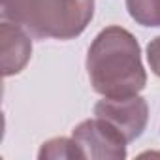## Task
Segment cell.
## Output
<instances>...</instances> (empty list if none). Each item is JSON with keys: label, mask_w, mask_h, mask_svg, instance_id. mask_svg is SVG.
<instances>
[{"label": "cell", "mask_w": 160, "mask_h": 160, "mask_svg": "<svg viewBox=\"0 0 160 160\" xmlns=\"http://www.w3.org/2000/svg\"><path fill=\"white\" fill-rule=\"evenodd\" d=\"M128 15L141 27H160V0H124Z\"/></svg>", "instance_id": "cell-6"}, {"label": "cell", "mask_w": 160, "mask_h": 160, "mask_svg": "<svg viewBox=\"0 0 160 160\" xmlns=\"http://www.w3.org/2000/svg\"><path fill=\"white\" fill-rule=\"evenodd\" d=\"M94 117L113 124L128 143L136 141L147 128L149 106L141 96L128 98H102L94 106Z\"/></svg>", "instance_id": "cell-4"}, {"label": "cell", "mask_w": 160, "mask_h": 160, "mask_svg": "<svg viewBox=\"0 0 160 160\" xmlns=\"http://www.w3.org/2000/svg\"><path fill=\"white\" fill-rule=\"evenodd\" d=\"M32 36L17 23L4 21L0 25V55L2 75L12 77L25 70L32 55Z\"/></svg>", "instance_id": "cell-5"}, {"label": "cell", "mask_w": 160, "mask_h": 160, "mask_svg": "<svg viewBox=\"0 0 160 160\" xmlns=\"http://www.w3.org/2000/svg\"><path fill=\"white\" fill-rule=\"evenodd\" d=\"M38 158H83V152L73 138H53L40 147Z\"/></svg>", "instance_id": "cell-7"}, {"label": "cell", "mask_w": 160, "mask_h": 160, "mask_svg": "<svg viewBox=\"0 0 160 160\" xmlns=\"http://www.w3.org/2000/svg\"><path fill=\"white\" fill-rule=\"evenodd\" d=\"M72 138L77 141L79 149L83 152V158L91 160H119L126 158V145L128 141L124 136L108 121L94 117L79 122L72 130Z\"/></svg>", "instance_id": "cell-3"}, {"label": "cell", "mask_w": 160, "mask_h": 160, "mask_svg": "<svg viewBox=\"0 0 160 160\" xmlns=\"http://www.w3.org/2000/svg\"><path fill=\"white\" fill-rule=\"evenodd\" d=\"M0 10L36 40H73L91 25L94 0H10Z\"/></svg>", "instance_id": "cell-2"}, {"label": "cell", "mask_w": 160, "mask_h": 160, "mask_svg": "<svg viewBox=\"0 0 160 160\" xmlns=\"http://www.w3.org/2000/svg\"><path fill=\"white\" fill-rule=\"evenodd\" d=\"M92 91L104 98H128L147 85L141 49L132 32L111 25L96 34L87 53Z\"/></svg>", "instance_id": "cell-1"}, {"label": "cell", "mask_w": 160, "mask_h": 160, "mask_svg": "<svg viewBox=\"0 0 160 160\" xmlns=\"http://www.w3.org/2000/svg\"><path fill=\"white\" fill-rule=\"evenodd\" d=\"M6 2H10V0H2V4H6Z\"/></svg>", "instance_id": "cell-9"}, {"label": "cell", "mask_w": 160, "mask_h": 160, "mask_svg": "<svg viewBox=\"0 0 160 160\" xmlns=\"http://www.w3.org/2000/svg\"><path fill=\"white\" fill-rule=\"evenodd\" d=\"M147 62L151 66V72L160 77V36L152 38L147 45Z\"/></svg>", "instance_id": "cell-8"}]
</instances>
